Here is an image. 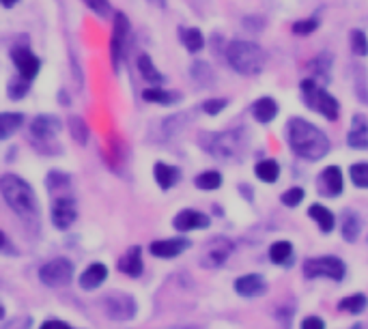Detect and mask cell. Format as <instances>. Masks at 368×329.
<instances>
[{"label": "cell", "mask_w": 368, "mask_h": 329, "mask_svg": "<svg viewBox=\"0 0 368 329\" xmlns=\"http://www.w3.org/2000/svg\"><path fill=\"white\" fill-rule=\"evenodd\" d=\"M286 136H289V144L295 155L317 161L327 155L330 151V140L317 125L303 121V119H291L289 127H286Z\"/></svg>", "instance_id": "6da1fadb"}, {"label": "cell", "mask_w": 368, "mask_h": 329, "mask_svg": "<svg viewBox=\"0 0 368 329\" xmlns=\"http://www.w3.org/2000/svg\"><path fill=\"white\" fill-rule=\"evenodd\" d=\"M198 142L209 155L224 159V161H231V159L242 157L248 144V136L242 127H237L229 131H205V134H200Z\"/></svg>", "instance_id": "7a4b0ae2"}, {"label": "cell", "mask_w": 368, "mask_h": 329, "mask_svg": "<svg viewBox=\"0 0 368 329\" xmlns=\"http://www.w3.org/2000/svg\"><path fill=\"white\" fill-rule=\"evenodd\" d=\"M0 194L7 201V205L24 220L37 218V198L35 192L26 181L18 174L0 177Z\"/></svg>", "instance_id": "3957f363"}, {"label": "cell", "mask_w": 368, "mask_h": 329, "mask_svg": "<svg viewBox=\"0 0 368 329\" xmlns=\"http://www.w3.org/2000/svg\"><path fill=\"white\" fill-rule=\"evenodd\" d=\"M227 60L239 76H259L265 69V52L254 41L235 39L227 45Z\"/></svg>", "instance_id": "277c9868"}, {"label": "cell", "mask_w": 368, "mask_h": 329, "mask_svg": "<svg viewBox=\"0 0 368 329\" xmlns=\"http://www.w3.org/2000/svg\"><path fill=\"white\" fill-rule=\"evenodd\" d=\"M301 95H303V102L306 106L319 114H323L327 121H336L341 114V104L336 100L334 95H330L317 80L306 78L301 82Z\"/></svg>", "instance_id": "5b68a950"}, {"label": "cell", "mask_w": 368, "mask_h": 329, "mask_svg": "<svg viewBox=\"0 0 368 329\" xmlns=\"http://www.w3.org/2000/svg\"><path fill=\"white\" fill-rule=\"evenodd\" d=\"M303 273H306V277H327V280L341 282L347 273V267H345V262L336 256H317L303 262Z\"/></svg>", "instance_id": "8992f818"}, {"label": "cell", "mask_w": 368, "mask_h": 329, "mask_svg": "<svg viewBox=\"0 0 368 329\" xmlns=\"http://www.w3.org/2000/svg\"><path fill=\"white\" fill-rule=\"evenodd\" d=\"M127 37H130V20L125 13H115V24H112V35H110V60L115 71H119L121 60L125 56Z\"/></svg>", "instance_id": "52a82bcc"}, {"label": "cell", "mask_w": 368, "mask_h": 329, "mask_svg": "<svg viewBox=\"0 0 368 329\" xmlns=\"http://www.w3.org/2000/svg\"><path fill=\"white\" fill-rule=\"evenodd\" d=\"M73 273V265L67 258H54L50 262H45L39 271V277L45 286H52V288H60V286H67L69 280Z\"/></svg>", "instance_id": "ba28073f"}, {"label": "cell", "mask_w": 368, "mask_h": 329, "mask_svg": "<svg viewBox=\"0 0 368 329\" xmlns=\"http://www.w3.org/2000/svg\"><path fill=\"white\" fill-rule=\"evenodd\" d=\"M102 306H104L106 315L115 321H130L136 315V302L130 297V295H123V293L106 295Z\"/></svg>", "instance_id": "9c48e42d"}, {"label": "cell", "mask_w": 368, "mask_h": 329, "mask_svg": "<svg viewBox=\"0 0 368 329\" xmlns=\"http://www.w3.org/2000/svg\"><path fill=\"white\" fill-rule=\"evenodd\" d=\"M11 60L15 65V69H18L20 78L33 82L41 69V60L35 56V52L30 50L28 45H15L11 50Z\"/></svg>", "instance_id": "30bf717a"}, {"label": "cell", "mask_w": 368, "mask_h": 329, "mask_svg": "<svg viewBox=\"0 0 368 329\" xmlns=\"http://www.w3.org/2000/svg\"><path fill=\"white\" fill-rule=\"evenodd\" d=\"M233 252V241L227 239V237H216L207 243V248L203 250V256H200V265L207 267V269H216L220 265L227 262V258L231 256Z\"/></svg>", "instance_id": "8fae6325"}, {"label": "cell", "mask_w": 368, "mask_h": 329, "mask_svg": "<svg viewBox=\"0 0 368 329\" xmlns=\"http://www.w3.org/2000/svg\"><path fill=\"white\" fill-rule=\"evenodd\" d=\"M60 131V121L52 114H41V117L33 119L30 125V136L35 138V142H54L56 134Z\"/></svg>", "instance_id": "7c38bea8"}, {"label": "cell", "mask_w": 368, "mask_h": 329, "mask_svg": "<svg viewBox=\"0 0 368 329\" xmlns=\"http://www.w3.org/2000/svg\"><path fill=\"white\" fill-rule=\"evenodd\" d=\"M76 203L71 198H67V196H58V198H54V205H52V222L56 228L65 230L69 228L73 222H76Z\"/></svg>", "instance_id": "4fadbf2b"}, {"label": "cell", "mask_w": 368, "mask_h": 329, "mask_svg": "<svg viewBox=\"0 0 368 329\" xmlns=\"http://www.w3.org/2000/svg\"><path fill=\"white\" fill-rule=\"evenodd\" d=\"M343 185H345L343 183V172H341L338 166H327L317 179L319 192H321L323 196H330V198H334V196H341Z\"/></svg>", "instance_id": "5bb4252c"}, {"label": "cell", "mask_w": 368, "mask_h": 329, "mask_svg": "<svg viewBox=\"0 0 368 329\" xmlns=\"http://www.w3.org/2000/svg\"><path fill=\"white\" fill-rule=\"evenodd\" d=\"M174 228L181 230V233H187V230H198V228H207L209 226V218L205 213L196 211V209H183L174 216Z\"/></svg>", "instance_id": "9a60e30c"}, {"label": "cell", "mask_w": 368, "mask_h": 329, "mask_svg": "<svg viewBox=\"0 0 368 329\" xmlns=\"http://www.w3.org/2000/svg\"><path fill=\"white\" fill-rule=\"evenodd\" d=\"M235 291L242 295V297H259V295L267 291V282L259 273H248L235 280Z\"/></svg>", "instance_id": "2e32d148"}, {"label": "cell", "mask_w": 368, "mask_h": 329, "mask_svg": "<svg viewBox=\"0 0 368 329\" xmlns=\"http://www.w3.org/2000/svg\"><path fill=\"white\" fill-rule=\"evenodd\" d=\"M347 142L351 149H368V119L364 114H356V117L351 119Z\"/></svg>", "instance_id": "e0dca14e"}, {"label": "cell", "mask_w": 368, "mask_h": 329, "mask_svg": "<svg viewBox=\"0 0 368 329\" xmlns=\"http://www.w3.org/2000/svg\"><path fill=\"white\" fill-rule=\"evenodd\" d=\"M187 245L189 243L185 239H159L151 243L149 250L157 258H174V256H179Z\"/></svg>", "instance_id": "ac0fdd59"}, {"label": "cell", "mask_w": 368, "mask_h": 329, "mask_svg": "<svg viewBox=\"0 0 368 329\" xmlns=\"http://www.w3.org/2000/svg\"><path fill=\"white\" fill-rule=\"evenodd\" d=\"M106 277H108V267L102 265V262H93V265H89L84 273L80 275V286L84 291H93L102 286L106 282Z\"/></svg>", "instance_id": "d6986e66"}, {"label": "cell", "mask_w": 368, "mask_h": 329, "mask_svg": "<svg viewBox=\"0 0 368 329\" xmlns=\"http://www.w3.org/2000/svg\"><path fill=\"white\" fill-rule=\"evenodd\" d=\"M153 177H155V181H157L159 188H162V190H170V188L179 181L181 172H179V168L170 166V163L157 161L155 168H153Z\"/></svg>", "instance_id": "ffe728a7"}, {"label": "cell", "mask_w": 368, "mask_h": 329, "mask_svg": "<svg viewBox=\"0 0 368 329\" xmlns=\"http://www.w3.org/2000/svg\"><path fill=\"white\" fill-rule=\"evenodd\" d=\"M278 114V104L271 97H261L252 104V117L259 123H271Z\"/></svg>", "instance_id": "44dd1931"}, {"label": "cell", "mask_w": 368, "mask_h": 329, "mask_svg": "<svg viewBox=\"0 0 368 329\" xmlns=\"http://www.w3.org/2000/svg\"><path fill=\"white\" fill-rule=\"evenodd\" d=\"M119 269L123 273H127L130 277H138L142 273V256H140V248L136 245V248H132L130 252H127L125 256L119 258Z\"/></svg>", "instance_id": "7402d4cb"}, {"label": "cell", "mask_w": 368, "mask_h": 329, "mask_svg": "<svg viewBox=\"0 0 368 329\" xmlns=\"http://www.w3.org/2000/svg\"><path fill=\"white\" fill-rule=\"evenodd\" d=\"M24 125V114L20 112H0V140L11 138Z\"/></svg>", "instance_id": "603a6c76"}, {"label": "cell", "mask_w": 368, "mask_h": 329, "mask_svg": "<svg viewBox=\"0 0 368 329\" xmlns=\"http://www.w3.org/2000/svg\"><path fill=\"white\" fill-rule=\"evenodd\" d=\"M308 216L317 222V226L321 228L323 233H332V230H334L336 218H334V213L327 207H323V205H310Z\"/></svg>", "instance_id": "cb8c5ba5"}, {"label": "cell", "mask_w": 368, "mask_h": 329, "mask_svg": "<svg viewBox=\"0 0 368 329\" xmlns=\"http://www.w3.org/2000/svg\"><path fill=\"white\" fill-rule=\"evenodd\" d=\"M179 37H181V43L185 45V50L192 52V54H196L200 52L203 47H205V37H203V32L194 26H189V28H181L179 30Z\"/></svg>", "instance_id": "d4e9b609"}, {"label": "cell", "mask_w": 368, "mask_h": 329, "mask_svg": "<svg viewBox=\"0 0 368 329\" xmlns=\"http://www.w3.org/2000/svg\"><path fill=\"white\" fill-rule=\"evenodd\" d=\"M189 73H192V82H194V84H198V87H211L214 82H216L214 69L207 63H203V60L192 63Z\"/></svg>", "instance_id": "484cf974"}, {"label": "cell", "mask_w": 368, "mask_h": 329, "mask_svg": "<svg viewBox=\"0 0 368 329\" xmlns=\"http://www.w3.org/2000/svg\"><path fill=\"white\" fill-rule=\"evenodd\" d=\"M254 174H257L263 183H276L280 177V166L274 159H261L257 166H254Z\"/></svg>", "instance_id": "4316f807"}, {"label": "cell", "mask_w": 368, "mask_h": 329, "mask_svg": "<svg viewBox=\"0 0 368 329\" xmlns=\"http://www.w3.org/2000/svg\"><path fill=\"white\" fill-rule=\"evenodd\" d=\"M362 230V220L356 211H345L343 216V237L345 241H356Z\"/></svg>", "instance_id": "83f0119b"}, {"label": "cell", "mask_w": 368, "mask_h": 329, "mask_svg": "<svg viewBox=\"0 0 368 329\" xmlns=\"http://www.w3.org/2000/svg\"><path fill=\"white\" fill-rule=\"evenodd\" d=\"M269 258L271 262H276V265H289L293 260V245L289 241H276L269 248Z\"/></svg>", "instance_id": "f1b7e54d"}, {"label": "cell", "mask_w": 368, "mask_h": 329, "mask_svg": "<svg viewBox=\"0 0 368 329\" xmlns=\"http://www.w3.org/2000/svg\"><path fill=\"white\" fill-rule=\"evenodd\" d=\"M138 71L142 73V78H145L147 82H151V84H159V82H164V76L159 73V69L153 65L149 54H140L138 56Z\"/></svg>", "instance_id": "f546056e"}, {"label": "cell", "mask_w": 368, "mask_h": 329, "mask_svg": "<svg viewBox=\"0 0 368 329\" xmlns=\"http://www.w3.org/2000/svg\"><path fill=\"white\" fill-rule=\"evenodd\" d=\"M142 100L145 102H151V104H162V106H168V104H174L179 100L177 93H170V91H164V89H147L142 91Z\"/></svg>", "instance_id": "4dcf8cb0"}, {"label": "cell", "mask_w": 368, "mask_h": 329, "mask_svg": "<svg viewBox=\"0 0 368 329\" xmlns=\"http://www.w3.org/2000/svg\"><path fill=\"white\" fill-rule=\"evenodd\" d=\"M366 306H368V299H366V295H362V293L349 295V297L341 299V304H338V308L343 312H347V315H360V312H364Z\"/></svg>", "instance_id": "1f68e13d"}, {"label": "cell", "mask_w": 368, "mask_h": 329, "mask_svg": "<svg viewBox=\"0 0 368 329\" xmlns=\"http://www.w3.org/2000/svg\"><path fill=\"white\" fill-rule=\"evenodd\" d=\"M194 183H196L198 190L211 192V190H218L222 185V174L218 170H205L194 179Z\"/></svg>", "instance_id": "d6a6232c"}, {"label": "cell", "mask_w": 368, "mask_h": 329, "mask_svg": "<svg viewBox=\"0 0 368 329\" xmlns=\"http://www.w3.org/2000/svg\"><path fill=\"white\" fill-rule=\"evenodd\" d=\"M67 127H69V134L71 138L78 142V144H87L89 140V127L84 123V119H80V117H71L67 121Z\"/></svg>", "instance_id": "836d02e7"}, {"label": "cell", "mask_w": 368, "mask_h": 329, "mask_svg": "<svg viewBox=\"0 0 368 329\" xmlns=\"http://www.w3.org/2000/svg\"><path fill=\"white\" fill-rule=\"evenodd\" d=\"M349 43H351V52L356 56H366L368 54V39L362 30H351L349 32Z\"/></svg>", "instance_id": "e575fe53"}, {"label": "cell", "mask_w": 368, "mask_h": 329, "mask_svg": "<svg viewBox=\"0 0 368 329\" xmlns=\"http://www.w3.org/2000/svg\"><path fill=\"white\" fill-rule=\"evenodd\" d=\"M349 177L356 188H368V163H354L349 168Z\"/></svg>", "instance_id": "d590c367"}, {"label": "cell", "mask_w": 368, "mask_h": 329, "mask_svg": "<svg viewBox=\"0 0 368 329\" xmlns=\"http://www.w3.org/2000/svg\"><path fill=\"white\" fill-rule=\"evenodd\" d=\"M28 89H30V82L18 76L15 80L9 82V97L11 100H22V97H26Z\"/></svg>", "instance_id": "8d00e7d4"}, {"label": "cell", "mask_w": 368, "mask_h": 329, "mask_svg": "<svg viewBox=\"0 0 368 329\" xmlns=\"http://www.w3.org/2000/svg\"><path fill=\"white\" fill-rule=\"evenodd\" d=\"M82 3H84L93 13H97L100 18H108V15L112 13L110 0H82Z\"/></svg>", "instance_id": "74e56055"}, {"label": "cell", "mask_w": 368, "mask_h": 329, "mask_svg": "<svg viewBox=\"0 0 368 329\" xmlns=\"http://www.w3.org/2000/svg\"><path fill=\"white\" fill-rule=\"evenodd\" d=\"M185 114H174V117H168L166 121H164V125H162V129L166 131L168 136H172V134H177V131L185 125Z\"/></svg>", "instance_id": "f35d334b"}, {"label": "cell", "mask_w": 368, "mask_h": 329, "mask_svg": "<svg viewBox=\"0 0 368 329\" xmlns=\"http://www.w3.org/2000/svg\"><path fill=\"white\" fill-rule=\"evenodd\" d=\"M319 28V20L317 18H308V20H297L293 24V32L295 35H310Z\"/></svg>", "instance_id": "ab89813d"}, {"label": "cell", "mask_w": 368, "mask_h": 329, "mask_svg": "<svg viewBox=\"0 0 368 329\" xmlns=\"http://www.w3.org/2000/svg\"><path fill=\"white\" fill-rule=\"evenodd\" d=\"M301 201H303V190L301 188H291L282 194V203L286 207H297Z\"/></svg>", "instance_id": "60d3db41"}, {"label": "cell", "mask_w": 368, "mask_h": 329, "mask_svg": "<svg viewBox=\"0 0 368 329\" xmlns=\"http://www.w3.org/2000/svg\"><path fill=\"white\" fill-rule=\"evenodd\" d=\"M354 80H356V89H358L360 100H362L364 104H368V87H366V82H364V69H362V67H356Z\"/></svg>", "instance_id": "b9f144b4"}, {"label": "cell", "mask_w": 368, "mask_h": 329, "mask_svg": "<svg viewBox=\"0 0 368 329\" xmlns=\"http://www.w3.org/2000/svg\"><path fill=\"white\" fill-rule=\"evenodd\" d=\"M227 104H229V100H207L200 108H203V112L205 114H220L224 108H227Z\"/></svg>", "instance_id": "7bdbcfd3"}, {"label": "cell", "mask_w": 368, "mask_h": 329, "mask_svg": "<svg viewBox=\"0 0 368 329\" xmlns=\"http://www.w3.org/2000/svg\"><path fill=\"white\" fill-rule=\"evenodd\" d=\"M67 185H69V177L58 174V172L47 174V188H50L52 192H56L58 188H67Z\"/></svg>", "instance_id": "ee69618b"}, {"label": "cell", "mask_w": 368, "mask_h": 329, "mask_svg": "<svg viewBox=\"0 0 368 329\" xmlns=\"http://www.w3.org/2000/svg\"><path fill=\"white\" fill-rule=\"evenodd\" d=\"M301 329H325V323L319 317H306L301 321Z\"/></svg>", "instance_id": "f6af8a7d"}, {"label": "cell", "mask_w": 368, "mask_h": 329, "mask_svg": "<svg viewBox=\"0 0 368 329\" xmlns=\"http://www.w3.org/2000/svg\"><path fill=\"white\" fill-rule=\"evenodd\" d=\"M41 329H71L67 323H62V321H47L41 325Z\"/></svg>", "instance_id": "bcb514c9"}, {"label": "cell", "mask_w": 368, "mask_h": 329, "mask_svg": "<svg viewBox=\"0 0 368 329\" xmlns=\"http://www.w3.org/2000/svg\"><path fill=\"white\" fill-rule=\"evenodd\" d=\"M18 3H20V0H0V5H3V7H7V9L15 7V5H18Z\"/></svg>", "instance_id": "7dc6e473"}, {"label": "cell", "mask_w": 368, "mask_h": 329, "mask_svg": "<svg viewBox=\"0 0 368 329\" xmlns=\"http://www.w3.org/2000/svg\"><path fill=\"white\" fill-rule=\"evenodd\" d=\"M149 5H153V7H159V9H164L166 7V0H147Z\"/></svg>", "instance_id": "c3c4849f"}, {"label": "cell", "mask_w": 368, "mask_h": 329, "mask_svg": "<svg viewBox=\"0 0 368 329\" xmlns=\"http://www.w3.org/2000/svg\"><path fill=\"white\" fill-rule=\"evenodd\" d=\"M3 245H5V235L0 233V248H3Z\"/></svg>", "instance_id": "681fc988"}, {"label": "cell", "mask_w": 368, "mask_h": 329, "mask_svg": "<svg viewBox=\"0 0 368 329\" xmlns=\"http://www.w3.org/2000/svg\"><path fill=\"white\" fill-rule=\"evenodd\" d=\"M5 317V308L3 306H0V319H3Z\"/></svg>", "instance_id": "f907efd6"}, {"label": "cell", "mask_w": 368, "mask_h": 329, "mask_svg": "<svg viewBox=\"0 0 368 329\" xmlns=\"http://www.w3.org/2000/svg\"><path fill=\"white\" fill-rule=\"evenodd\" d=\"M351 329H362V325H354V327H351Z\"/></svg>", "instance_id": "816d5d0a"}]
</instances>
